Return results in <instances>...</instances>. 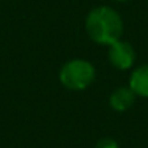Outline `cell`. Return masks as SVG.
<instances>
[{"mask_svg": "<svg viewBox=\"0 0 148 148\" xmlns=\"http://www.w3.org/2000/svg\"><path fill=\"white\" fill-rule=\"evenodd\" d=\"M96 69L85 58H71L60 68L58 80L65 88L71 91L85 90L93 84Z\"/></svg>", "mask_w": 148, "mask_h": 148, "instance_id": "cell-2", "label": "cell"}, {"mask_svg": "<svg viewBox=\"0 0 148 148\" xmlns=\"http://www.w3.org/2000/svg\"><path fill=\"white\" fill-rule=\"evenodd\" d=\"M107 58L114 68L120 69V71H125V69L131 68L134 62H136V51H134L131 43L118 40L114 44L109 46Z\"/></svg>", "mask_w": 148, "mask_h": 148, "instance_id": "cell-3", "label": "cell"}, {"mask_svg": "<svg viewBox=\"0 0 148 148\" xmlns=\"http://www.w3.org/2000/svg\"><path fill=\"white\" fill-rule=\"evenodd\" d=\"M114 2H128V0H114Z\"/></svg>", "mask_w": 148, "mask_h": 148, "instance_id": "cell-7", "label": "cell"}, {"mask_svg": "<svg viewBox=\"0 0 148 148\" xmlns=\"http://www.w3.org/2000/svg\"><path fill=\"white\" fill-rule=\"evenodd\" d=\"M95 148H120L117 140H114L112 137H104V139L98 140Z\"/></svg>", "mask_w": 148, "mask_h": 148, "instance_id": "cell-6", "label": "cell"}, {"mask_svg": "<svg viewBox=\"0 0 148 148\" xmlns=\"http://www.w3.org/2000/svg\"><path fill=\"white\" fill-rule=\"evenodd\" d=\"M129 88L136 96L148 98V63L139 65L129 76Z\"/></svg>", "mask_w": 148, "mask_h": 148, "instance_id": "cell-5", "label": "cell"}, {"mask_svg": "<svg viewBox=\"0 0 148 148\" xmlns=\"http://www.w3.org/2000/svg\"><path fill=\"white\" fill-rule=\"evenodd\" d=\"M85 30L91 41L103 46H110L121 40L125 24L118 11L110 6H96L87 14Z\"/></svg>", "mask_w": 148, "mask_h": 148, "instance_id": "cell-1", "label": "cell"}, {"mask_svg": "<svg viewBox=\"0 0 148 148\" xmlns=\"http://www.w3.org/2000/svg\"><path fill=\"white\" fill-rule=\"evenodd\" d=\"M136 93L128 87H118L112 91L110 98H109V104L115 112H126L131 109L136 103Z\"/></svg>", "mask_w": 148, "mask_h": 148, "instance_id": "cell-4", "label": "cell"}]
</instances>
